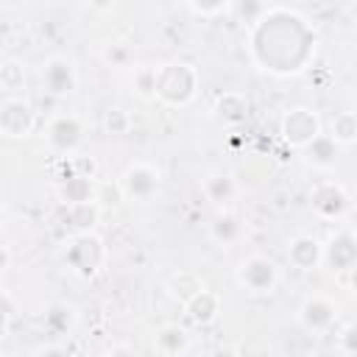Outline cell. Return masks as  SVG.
<instances>
[{"label":"cell","mask_w":357,"mask_h":357,"mask_svg":"<svg viewBox=\"0 0 357 357\" xmlns=\"http://www.w3.org/2000/svg\"><path fill=\"white\" fill-rule=\"evenodd\" d=\"M84 137H86V126H84L81 114H75V112L53 114L50 123H47V128H45V142L59 156L75 153L84 145Z\"/></svg>","instance_id":"7"},{"label":"cell","mask_w":357,"mask_h":357,"mask_svg":"<svg viewBox=\"0 0 357 357\" xmlns=\"http://www.w3.org/2000/svg\"><path fill=\"white\" fill-rule=\"evenodd\" d=\"M6 223H8V209H6V204L0 201V231L6 229Z\"/></svg>","instance_id":"38"},{"label":"cell","mask_w":357,"mask_h":357,"mask_svg":"<svg viewBox=\"0 0 357 357\" xmlns=\"http://www.w3.org/2000/svg\"><path fill=\"white\" fill-rule=\"evenodd\" d=\"M204 287V279L195 273V271H176V273H170L167 276V282H165V293L173 298V301H178V304H184L192 293H198Z\"/></svg>","instance_id":"22"},{"label":"cell","mask_w":357,"mask_h":357,"mask_svg":"<svg viewBox=\"0 0 357 357\" xmlns=\"http://www.w3.org/2000/svg\"><path fill=\"white\" fill-rule=\"evenodd\" d=\"M100 215H103V209L98 206L95 198L75 201V204H64V223L70 226L73 234L95 231V226L100 223Z\"/></svg>","instance_id":"20"},{"label":"cell","mask_w":357,"mask_h":357,"mask_svg":"<svg viewBox=\"0 0 357 357\" xmlns=\"http://www.w3.org/2000/svg\"><path fill=\"white\" fill-rule=\"evenodd\" d=\"M86 3H89V8L98 11V14H109V11L117 6V0H86Z\"/></svg>","instance_id":"36"},{"label":"cell","mask_w":357,"mask_h":357,"mask_svg":"<svg viewBox=\"0 0 357 357\" xmlns=\"http://www.w3.org/2000/svg\"><path fill=\"white\" fill-rule=\"evenodd\" d=\"M59 198H61V204H75V201L95 198V178H86V176H78V173L64 176L59 181Z\"/></svg>","instance_id":"23"},{"label":"cell","mask_w":357,"mask_h":357,"mask_svg":"<svg viewBox=\"0 0 357 357\" xmlns=\"http://www.w3.org/2000/svg\"><path fill=\"white\" fill-rule=\"evenodd\" d=\"M25 78H28V73H25V64L20 59H3L0 61V86L6 92L14 95L17 89H22L25 86Z\"/></svg>","instance_id":"26"},{"label":"cell","mask_w":357,"mask_h":357,"mask_svg":"<svg viewBox=\"0 0 357 357\" xmlns=\"http://www.w3.org/2000/svg\"><path fill=\"white\" fill-rule=\"evenodd\" d=\"M103 61H106L109 67L126 70V67H131L134 53H131V47H128L126 42H109V45L103 47Z\"/></svg>","instance_id":"29"},{"label":"cell","mask_w":357,"mask_h":357,"mask_svg":"<svg viewBox=\"0 0 357 357\" xmlns=\"http://www.w3.org/2000/svg\"><path fill=\"white\" fill-rule=\"evenodd\" d=\"M100 128H103V134H109V137H126V134H131V128H134V117H131V112L126 109V106H109L106 112H103V117H100Z\"/></svg>","instance_id":"24"},{"label":"cell","mask_w":357,"mask_h":357,"mask_svg":"<svg viewBox=\"0 0 357 357\" xmlns=\"http://www.w3.org/2000/svg\"><path fill=\"white\" fill-rule=\"evenodd\" d=\"M14 315H17V298L0 287V340L8 335L11 324H14Z\"/></svg>","instance_id":"33"},{"label":"cell","mask_w":357,"mask_h":357,"mask_svg":"<svg viewBox=\"0 0 357 357\" xmlns=\"http://www.w3.org/2000/svg\"><path fill=\"white\" fill-rule=\"evenodd\" d=\"M201 190L206 195V201H212L215 206H229L237 198V178L229 170H206L201 178Z\"/></svg>","instance_id":"18"},{"label":"cell","mask_w":357,"mask_h":357,"mask_svg":"<svg viewBox=\"0 0 357 357\" xmlns=\"http://www.w3.org/2000/svg\"><path fill=\"white\" fill-rule=\"evenodd\" d=\"M117 351H131V346H112L109 354H117Z\"/></svg>","instance_id":"39"},{"label":"cell","mask_w":357,"mask_h":357,"mask_svg":"<svg viewBox=\"0 0 357 357\" xmlns=\"http://www.w3.org/2000/svg\"><path fill=\"white\" fill-rule=\"evenodd\" d=\"M234 279L237 284L248 293V296H271L279 287V265L265 257V254H248L245 259L237 262L234 268Z\"/></svg>","instance_id":"5"},{"label":"cell","mask_w":357,"mask_h":357,"mask_svg":"<svg viewBox=\"0 0 357 357\" xmlns=\"http://www.w3.org/2000/svg\"><path fill=\"white\" fill-rule=\"evenodd\" d=\"M321 131H324L321 128V114L310 106H290L279 120V134H282L284 145H290L293 151L304 148Z\"/></svg>","instance_id":"10"},{"label":"cell","mask_w":357,"mask_h":357,"mask_svg":"<svg viewBox=\"0 0 357 357\" xmlns=\"http://www.w3.org/2000/svg\"><path fill=\"white\" fill-rule=\"evenodd\" d=\"M120 190H123V201L131 204H151L159 190H162V173L153 162L148 159H134L126 165V170L117 178Z\"/></svg>","instance_id":"4"},{"label":"cell","mask_w":357,"mask_h":357,"mask_svg":"<svg viewBox=\"0 0 357 357\" xmlns=\"http://www.w3.org/2000/svg\"><path fill=\"white\" fill-rule=\"evenodd\" d=\"M36 128V109L22 95H8L0 100V137L25 139Z\"/></svg>","instance_id":"9"},{"label":"cell","mask_w":357,"mask_h":357,"mask_svg":"<svg viewBox=\"0 0 357 357\" xmlns=\"http://www.w3.org/2000/svg\"><path fill=\"white\" fill-rule=\"evenodd\" d=\"M329 137L340 148H351L357 142V114L354 112H337L329 123Z\"/></svg>","instance_id":"25"},{"label":"cell","mask_w":357,"mask_h":357,"mask_svg":"<svg viewBox=\"0 0 357 357\" xmlns=\"http://www.w3.org/2000/svg\"><path fill=\"white\" fill-rule=\"evenodd\" d=\"M42 324H45V329H47L50 337H61V335H70L75 329L78 312L67 301H53V304H47V310L42 315Z\"/></svg>","instance_id":"21"},{"label":"cell","mask_w":357,"mask_h":357,"mask_svg":"<svg viewBox=\"0 0 357 357\" xmlns=\"http://www.w3.org/2000/svg\"><path fill=\"white\" fill-rule=\"evenodd\" d=\"M324 262L335 273H351L354 271V265H357V240H354L351 229H340L324 243Z\"/></svg>","instance_id":"12"},{"label":"cell","mask_w":357,"mask_h":357,"mask_svg":"<svg viewBox=\"0 0 357 357\" xmlns=\"http://www.w3.org/2000/svg\"><path fill=\"white\" fill-rule=\"evenodd\" d=\"M11 268V248L0 243V273H6Z\"/></svg>","instance_id":"37"},{"label":"cell","mask_w":357,"mask_h":357,"mask_svg":"<svg viewBox=\"0 0 357 357\" xmlns=\"http://www.w3.org/2000/svg\"><path fill=\"white\" fill-rule=\"evenodd\" d=\"M184 6L198 17H220L231 6V0H184Z\"/></svg>","instance_id":"34"},{"label":"cell","mask_w":357,"mask_h":357,"mask_svg":"<svg viewBox=\"0 0 357 357\" xmlns=\"http://www.w3.org/2000/svg\"><path fill=\"white\" fill-rule=\"evenodd\" d=\"M310 201H312V209L318 218L324 220H340L346 212H349V192L340 181L335 178H324L312 187L310 192Z\"/></svg>","instance_id":"11"},{"label":"cell","mask_w":357,"mask_h":357,"mask_svg":"<svg viewBox=\"0 0 357 357\" xmlns=\"http://www.w3.org/2000/svg\"><path fill=\"white\" fill-rule=\"evenodd\" d=\"M248 112H251V103L245 98V92H237V89H226L220 95H215L212 100V114L226 123V126H240L248 120Z\"/></svg>","instance_id":"17"},{"label":"cell","mask_w":357,"mask_h":357,"mask_svg":"<svg viewBox=\"0 0 357 357\" xmlns=\"http://www.w3.org/2000/svg\"><path fill=\"white\" fill-rule=\"evenodd\" d=\"M287 262H290V268H296L301 273H310V271L321 268L324 265V240L315 237V234H307V231L290 237Z\"/></svg>","instance_id":"13"},{"label":"cell","mask_w":357,"mask_h":357,"mask_svg":"<svg viewBox=\"0 0 357 357\" xmlns=\"http://www.w3.org/2000/svg\"><path fill=\"white\" fill-rule=\"evenodd\" d=\"M296 321L310 335H329L340 321V304L326 293H310L301 298Z\"/></svg>","instance_id":"6"},{"label":"cell","mask_w":357,"mask_h":357,"mask_svg":"<svg viewBox=\"0 0 357 357\" xmlns=\"http://www.w3.org/2000/svg\"><path fill=\"white\" fill-rule=\"evenodd\" d=\"M98 170H100V165H98V159L92 153H81V151L70 153V173H78V176H86V178H98Z\"/></svg>","instance_id":"32"},{"label":"cell","mask_w":357,"mask_h":357,"mask_svg":"<svg viewBox=\"0 0 357 357\" xmlns=\"http://www.w3.org/2000/svg\"><path fill=\"white\" fill-rule=\"evenodd\" d=\"M192 349V337L181 324H162L153 332V351L165 357H181Z\"/></svg>","instance_id":"19"},{"label":"cell","mask_w":357,"mask_h":357,"mask_svg":"<svg viewBox=\"0 0 357 357\" xmlns=\"http://www.w3.org/2000/svg\"><path fill=\"white\" fill-rule=\"evenodd\" d=\"M153 86H156V67L153 64H142L134 70L131 75V92L139 100H153Z\"/></svg>","instance_id":"27"},{"label":"cell","mask_w":357,"mask_h":357,"mask_svg":"<svg viewBox=\"0 0 357 357\" xmlns=\"http://www.w3.org/2000/svg\"><path fill=\"white\" fill-rule=\"evenodd\" d=\"M335 351L343 354V357L357 354V326L354 324L335 326Z\"/></svg>","instance_id":"30"},{"label":"cell","mask_w":357,"mask_h":357,"mask_svg":"<svg viewBox=\"0 0 357 357\" xmlns=\"http://www.w3.org/2000/svg\"><path fill=\"white\" fill-rule=\"evenodd\" d=\"M64 265L73 276L78 279H95L103 268H106V259H109V248L103 243L100 234L95 231H81V234H73L64 245Z\"/></svg>","instance_id":"3"},{"label":"cell","mask_w":357,"mask_h":357,"mask_svg":"<svg viewBox=\"0 0 357 357\" xmlns=\"http://www.w3.org/2000/svg\"><path fill=\"white\" fill-rule=\"evenodd\" d=\"M95 201H98V206L100 209H114V206H120L123 204V190H120V184L117 181H100V184H95Z\"/></svg>","instance_id":"31"},{"label":"cell","mask_w":357,"mask_h":357,"mask_svg":"<svg viewBox=\"0 0 357 357\" xmlns=\"http://www.w3.org/2000/svg\"><path fill=\"white\" fill-rule=\"evenodd\" d=\"M39 81H42V89L50 98H70L78 89V64H75V59L64 56V53L47 56L42 61Z\"/></svg>","instance_id":"8"},{"label":"cell","mask_w":357,"mask_h":357,"mask_svg":"<svg viewBox=\"0 0 357 357\" xmlns=\"http://www.w3.org/2000/svg\"><path fill=\"white\" fill-rule=\"evenodd\" d=\"M318 50V36L304 14L271 6L254 25H248V56L257 70L268 75L304 73Z\"/></svg>","instance_id":"1"},{"label":"cell","mask_w":357,"mask_h":357,"mask_svg":"<svg viewBox=\"0 0 357 357\" xmlns=\"http://www.w3.org/2000/svg\"><path fill=\"white\" fill-rule=\"evenodd\" d=\"M33 354H67V346L64 343H45V346H36Z\"/></svg>","instance_id":"35"},{"label":"cell","mask_w":357,"mask_h":357,"mask_svg":"<svg viewBox=\"0 0 357 357\" xmlns=\"http://www.w3.org/2000/svg\"><path fill=\"white\" fill-rule=\"evenodd\" d=\"M198 86H201L198 67L192 61L173 59V61H165V64L156 67L153 100H159L165 106H173V109H181V106H190L195 100Z\"/></svg>","instance_id":"2"},{"label":"cell","mask_w":357,"mask_h":357,"mask_svg":"<svg viewBox=\"0 0 357 357\" xmlns=\"http://www.w3.org/2000/svg\"><path fill=\"white\" fill-rule=\"evenodd\" d=\"M206 231H209V240H212L215 245L231 248V245H237V243L245 237V223H243V218H240L234 209L218 206V212L212 215Z\"/></svg>","instance_id":"15"},{"label":"cell","mask_w":357,"mask_h":357,"mask_svg":"<svg viewBox=\"0 0 357 357\" xmlns=\"http://www.w3.org/2000/svg\"><path fill=\"white\" fill-rule=\"evenodd\" d=\"M298 153H301V159H304L307 167H312L318 173H329V170H335V165L340 159V145L329 134L321 131L304 148H298Z\"/></svg>","instance_id":"16"},{"label":"cell","mask_w":357,"mask_h":357,"mask_svg":"<svg viewBox=\"0 0 357 357\" xmlns=\"http://www.w3.org/2000/svg\"><path fill=\"white\" fill-rule=\"evenodd\" d=\"M231 6H234V11H237V17H240V22L248 28V25H254L268 8H271V3L268 0H231Z\"/></svg>","instance_id":"28"},{"label":"cell","mask_w":357,"mask_h":357,"mask_svg":"<svg viewBox=\"0 0 357 357\" xmlns=\"http://www.w3.org/2000/svg\"><path fill=\"white\" fill-rule=\"evenodd\" d=\"M181 310H184V318L190 324H195V326H212L220 318V312H223V301H220V296L215 290H209L204 284L198 293H192L181 304Z\"/></svg>","instance_id":"14"}]
</instances>
